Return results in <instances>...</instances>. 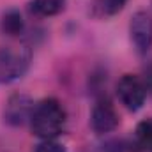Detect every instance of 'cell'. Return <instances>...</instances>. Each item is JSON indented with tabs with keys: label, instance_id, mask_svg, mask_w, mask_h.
<instances>
[{
	"label": "cell",
	"instance_id": "cell-1",
	"mask_svg": "<svg viewBox=\"0 0 152 152\" xmlns=\"http://www.w3.org/2000/svg\"><path fill=\"white\" fill-rule=\"evenodd\" d=\"M67 113L58 99L48 97L34 106L30 117L32 133L41 140H55L66 127Z\"/></svg>",
	"mask_w": 152,
	"mask_h": 152
},
{
	"label": "cell",
	"instance_id": "cell-2",
	"mask_svg": "<svg viewBox=\"0 0 152 152\" xmlns=\"http://www.w3.org/2000/svg\"><path fill=\"white\" fill-rule=\"evenodd\" d=\"M32 62V50L25 42H9L0 48V85L16 81L27 73Z\"/></svg>",
	"mask_w": 152,
	"mask_h": 152
},
{
	"label": "cell",
	"instance_id": "cell-3",
	"mask_svg": "<svg viewBox=\"0 0 152 152\" xmlns=\"http://www.w3.org/2000/svg\"><path fill=\"white\" fill-rule=\"evenodd\" d=\"M117 96L129 112H138L147 97L143 80L136 75H124L117 83Z\"/></svg>",
	"mask_w": 152,
	"mask_h": 152
},
{
	"label": "cell",
	"instance_id": "cell-4",
	"mask_svg": "<svg viewBox=\"0 0 152 152\" xmlns=\"http://www.w3.org/2000/svg\"><path fill=\"white\" fill-rule=\"evenodd\" d=\"M90 126L96 134H106V133H112L113 129H117L118 113L110 99L99 97L94 103L92 112H90Z\"/></svg>",
	"mask_w": 152,
	"mask_h": 152
},
{
	"label": "cell",
	"instance_id": "cell-5",
	"mask_svg": "<svg viewBox=\"0 0 152 152\" xmlns=\"http://www.w3.org/2000/svg\"><path fill=\"white\" fill-rule=\"evenodd\" d=\"M34 112V103L27 94L16 92L12 96H9V99L5 101L4 106V122H7L9 126H23L25 122H30V117Z\"/></svg>",
	"mask_w": 152,
	"mask_h": 152
},
{
	"label": "cell",
	"instance_id": "cell-6",
	"mask_svg": "<svg viewBox=\"0 0 152 152\" xmlns=\"http://www.w3.org/2000/svg\"><path fill=\"white\" fill-rule=\"evenodd\" d=\"M131 42L140 55H145L152 48V20L145 11H138L129 23Z\"/></svg>",
	"mask_w": 152,
	"mask_h": 152
},
{
	"label": "cell",
	"instance_id": "cell-7",
	"mask_svg": "<svg viewBox=\"0 0 152 152\" xmlns=\"http://www.w3.org/2000/svg\"><path fill=\"white\" fill-rule=\"evenodd\" d=\"M127 0H92L90 4V14L97 20H106L118 14L126 7Z\"/></svg>",
	"mask_w": 152,
	"mask_h": 152
},
{
	"label": "cell",
	"instance_id": "cell-8",
	"mask_svg": "<svg viewBox=\"0 0 152 152\" xmlns=\"http://www.w3.org/2000/svg\"><path fill=\"white\" fill-rule=\"evenodd\" d=\"M66 0H32L30 2V11L37 16L50 18L64 11Z\"/></svg>",
	"mask_w": 152,
	"mask_h": 152
},
{
	"label": "cell",
	"instance_id": "cell-9",
	"mask_svg": "<svg viewBox=\"0 0 152 152\" xmlns=\"http://www.w3.org/2000/svg\"><path fill=\"white\" fill-rule=\"evenodd\" d=\"M23 27H25V23H23L21 12H20L18 9H9V11L2 16V30H4L7 36H11V37L20 36V34L23 32Z\"/></svg>",
	"mask_w": 152,
	"mask_h": 152
},
{
	"label": "cell",
	"instance_id": "cell-10",
	"mask_svg": "<svg viewBox=\"0 0 152 152\" xmlns=\"http://www.w3.org/2000/svg\"><path fill=\"white\" fill-rule=\"evenodd\" d=\"M134 138H136V143L143 151L152 152V118H145L136 126Z\"/></svg>",
	"mask_w": 152,
	"mask_h": 152
},
{
	"label": "cell",
	"instance_id": "cell-11",
	"mask_svg": "<svg viewBox=\"0 0 152 152\" xmlns=\"http://www.w3.org/2000/svg\"><path fill=\"white\" fill-rule=\"evenodd\" d=\"M36 152H67L64 145L57 143L55 140H42L36 147Z\"/></svg>",
	"mask_w": 152,
	"mask_h": 152
}]
</instances>
